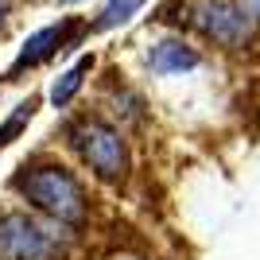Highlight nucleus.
<instances>
[{"label": "nucleus", "mask_w": 260, "mask_h": 260, "mask_svg": "<svg viewBox=\"0 0 260 260\" xmlns=\"http://www.w3.org/2000/svg\"><path fill=\"white\" fill-rule=\"evenodd\" d=\"M20 190L27 202H35L54 221H70L74 225V221L86 217V194H82L78 179L70 171H62V167H35V171H27L20 179Z\"/></svg>", "instance_id": "obj_1"}, {"label": "nucleus", "mask_w": 260, "mask_h": 260, "mask_svg": "<svg viewBox=\"0 0 260 260\" xmlns=\"http://www.w3.org/2000/svg\"><path fill=\"white\" fill-rule=\"evenodd\" d=\"M74 148L82 152V159L98 171V179L105 183H117L128 171V152H124V140H120L117 128H109L105 120H82L74 128Z\"/></svg>", "instance_id": "obj_2"}, {"label": "nucleus", "mask_w": 260, "mask_h": 260, "mask_svg": "<svg viewBox=\"0 0 260 260\" xmlns=\"http://www.w3.org/2000/svg\"><path fill=\"white\" fill-rule=\"evenodd\" d=\"M54 245L23 214L0 217V260H51Z\"/></svg>", "instance_id": "obj_3"}, {"label": "nucleus", "mask_w": 260, "mask_h": 260, "mask_svg": "<svg viewBox=\"0 0 260 260\" xmlns=\"http://www.w3.org/2000/svg\"><path fill=\"white\" fill-rule=\"evenodd\" d=\"M194 23L210 39L225 47H241L245 43V35H249V12L237 8V4H225V0H217V4H202L194 12Z\"/></svg>", "instance_id": "obj_4"}, {"label": "nucleus", "mask_w": 260, "mask_h": 260, "mask_svg": "<svg viewBox=\"0 0 260 260\" xmlns=\"http://www.w3.org/2000/svg\"><path fill=\"white\" fill-rule=\"evenodd\" d=\"M78 23H51V27H43V31H35L31 39H27V43H23V51L16 54V66H12V70H23V66H35V62H43V58H51L54 51H58V47L66 43V35L74 31Z\"/></svg>", "instance_id": "obj_5"}, {"label": "nucleus", "mask_w": 260, "mask_h": 260, "mask_svg": "<svg viewBox=\"0 0 260 260\" xmlns=\"http://www.w3.org/2000/svg\"><path fill=\"white\" fill-rule=\"evenodd\" d=\"M148 66H152L155 74H183V70H194L198 66V51L179 43V39H163V43L152 47Z\"/></svg>", "instance_id": "obj_6"}, {"label": "nucleus", "mask_w": 260, "mask_h": 260, "mask_svg": "<svg viewBox=\"0 0 260 260\" xmlns=\"http://www.w3.org/2000/svg\"><path fill=\"white\" fill-rule=\"evenodd\" d=\"M89 70H93V58H89V54H86V58H78V62H74V66H70V70H66V74L51 86V101H54V105H66V101L74 98L78 89H82V78H86Z\"/></svg>", "instance_id": "obj_7"}, {"label": "nucleus", "mask_w": 260, "mask_h": 260, "mask_svg": "<svg viewBox=\"0 0 260 260\" xmlns=\"http://www.w3.org/2000/svg\"><path fill=\"white\" fill-rule=\"evenodd\" d=\"M35 105H39V101H35V98H27V101H20V105L12 109V117L4 120V124H0V148H8V144L16 140V136H20L23 128H27V120L35 117Z\"/></svg>", "instance_id": "obj_8"}, {"label": "nucleus", "mask_w": 260, "mask_h": 260, "mask_svg": "<svg viewBox=\"0 0 260 260\" xmlns=\"http://www.w3.org/2000/svg\"><path fill=\"white\" fill-rule=\"evenodd\" d=\"M140 4H144V0H109L105 12H101V20H98V27L109 31V27H117V23H128L132 16L140 12Z\"/></svg>", "instance_id": "obj_9"}, {"label": "nucleus", "mask_w": 260, "mask_h": 260, "mask_svg": "<svg viewBox=\"0 0 260 260\" xmlns=\"http://www.w3.org/2000/svg\"><path fill=\"white\" fill-rule=\"evenodd\" d=\"M245 12H249L252 20H260V0H245Z\"/></svg>", "instance_id": "obj_10"}, {"label": "nucleus", "mask_w": 260, "mask_h": 260, "mask_svg": "<svg viewBox=\"0 0 260 260\" xmlns=\"http://www.w3.org/2000/svg\"><path fill=\"white\" fill-rule=\"evenodd\" d=\"M58 4H78V0H58Z\"/></svg>", "instance_id": "obj_11"}, {"label": "nucleus", "mask_w": 260, "mask_h": 260, "mask_svg": "<svg viewBox=\"0 0 260 260\" xmlns=\"http://www.w3.org/2000/svg\"><path fill=\"white\" fill-rule=\"evenodd\" d=\"M0 20H4V4H0Z\"/></svg>", "instance_id": "obj_12"}]
</instances>
